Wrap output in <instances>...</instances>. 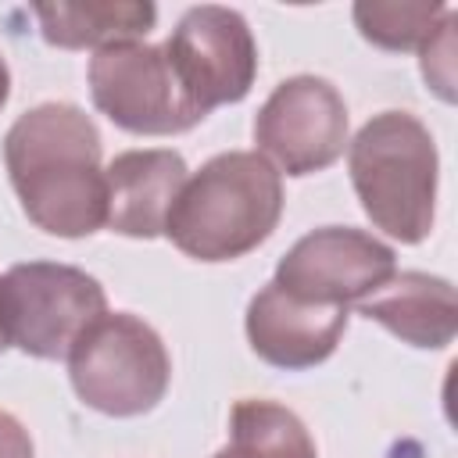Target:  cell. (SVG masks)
<instances>
[{"label": "cell", "mask_w": 458, "mask_h": 458, "mask_svg": "<svg viewBox=\"0 0 458 458\" xmlns=\"http://www.w3.org/2000/svg\"><path fill=\"white\" fill-rule=\"evenodd\" d=\"M4 165L36 229L82 240L104 225L100 132L82 107L50 100L18 114L4 136Z\"/></svg>", "instance_id": "1"}, {"label": "cell", "mask_w": 458, "mask_h": 458, "mask_svg": "<svg viewBox=\"0 0 458 458\" xmlns=\"http://www.w3.org/2000/svg\"><path fill=\"white\" fill-rule=\"evenodd\" d=\"M283 215V175L258 150H225L186 175L165 236L197 261H236L261 247Z\"/></svg>", "instance_id": "2"}, {"label": "cell", "mask_w": 458, "mask_h": 458, "mask_svg": "<svg viewBox=\"0 0 458 458\" xmlns=\"http://www.w3.org/2000/svg\"><path fill=\"white\" fill-rule=\"evenodd\" d=\"M351 186L369 222L401 243H422L437 215V143L408 111L372 114L347 143Z\"/></svg>", "instance_id": "3"}, {"label": "cell", "mask_w": 458, "mask_h": 458, "mask_svg": "<svg viewBox=\"0 0 458 458\" xmlns=\"http://www.w3.org/2000/svg\"><path fill=\"white\" fill-rule=\"evenodd\" d=\"M68 379L86 408L111 419H136L165 401L172 358L143 318L107 311L75 340Z\"/></svg>", "instance_id": "4"}, {"label": "cell", "mask_w": 458, "mask_h": 458, "mask_svg": "<svg viewBox=\"0 0 458 458\" xmlns=\"http://www.w3.org/2000/svg\"><path fill=\"white\" fill-rule=\"evenodd\" d=\"M107 315L104 286L61 261H21L0 276V326L7 347L39 361H61L75 340Z\"/></svg>", "instance_id": "5"}, {"label": "cell", "mask_w": 458, "mask_h": 458, "mask_svg": "<svg viewBox=\"0 0 458 458\" xmlns=\"http://www.w3.org/2000/svg\"><path fill=\"white\" fill-rule=\"evenodd\" d=\"M89 97L107 122L136 136L190 132L208 114L186 97L161 47L122 43L89 57Z\"/></svg>", "instance_id": "6"}, {"label": "cell", "mask_w": 458, "mask_h": 458, "mask_svg": "<svg viewBox=\"0 0 458 458\" xmlns=\"http://www.w3.org/2000/svg\"><path fill=\"white\" fill-rule=\"evenodd\" d=\"M161 50L179 86L204 114L222 104H240L258 75V43L247 18L233 7H190Z\"/></svg>", "instance_id": "7"}, {"label": "cell", "mask_w": 458, "mask_h": 458, "mask_svg": "<svg viewBox=\"0 0 458 458\" xmlns=\"http://www.w3.org/2000/svg\"><path fill=\"white\" fill-rule=\"evenodd\" d=\"M258 154L283 175L329 168L347 147V104L329 79H283L254 114Z\"/></svg>", "instance_id": "8"}, {"label": "cell", "mask_w": 458, "mask_h": 458, "mask_svg": "<svg viewBox=\"0 0 458 458\" xmlns=\"http://www.w3.org/2000/svg\"><path fill=\"white\" fill-rule=\"evenodd\" d=\"M397 272V254L354 225H322L304 233L276 265V286L297 301L347 308L376 293Z\"/></svg>", "instance_id": "9"}, {"label": "cell", "mask_w": 458, "mask_h": 458, "mask_svg": "<svg viewBox=\"0 0 458 458\" xmlns=\"http://www.w3.org/2000/svg\"><path fill=\"white\" fill-rule=\"evenodd\" d=\"M250 351L283 372H304L322 365L340 336L347 333V308H326V304H308L290 293H283L276 283H265L243 318Z\"/></svg>", "instance_id": "10"}, {"label": "cell", "mask_w": 458, "mask_h": 458, "mask_svg": "<svg viewBox=\"0 0 458 458\" xmlns=\"http://www.w3.org/2000/svg\"><path fill=\"white\" fill-rule=\"evenodd\" d=\"M186 175L190 168L179 150L150 147V150L114 154L104 168V186H107L104 225L132 240L161 236Z\"/></svg>", "instance_id": "11"}, {"label": "cell", "mask_w": 458, "mask_h": 458, "mask_svg": "<svg viewBox=\"0 0 458 458\" xmlns=\"http://www.w3.org/2000/svg\"><path fill=\"white\" fill-rule=\"evenodd\" d=\"M358 311L419 351H440L458 333L454 286L429 272H394L376 293L358 301Z\"/></svg>", "instance_id": "12"}, {"label": "cell", "mask_w": 458, "mask_h": 458, "mask_svg": "<svg viewBox=\"0 0 458 458\" xmlns=\"http://www.w3.org/2000/svg\"><path fill=\"white\" fill-rule=\"evenodd\" d=\"M39 36L61 50H107L122 43H140L154 21L157 7L143 0H50L32 4Z\"/></svg>", "instance_id": "13"}, {"label": "cell", "mask_w": 458, "mask_h": 458, "mask_svg": "<svg viewBox=\"0 0 458 458\" xmlns=\"http://www.w3.org/2000/svg\"><path fill=\"white\" fill-rule=\"evenodd\" d=\"M225 451L233 458H318L301 415L265 397H243L233 404Z\"/></svg>", "instance_id": "14"}, {"label": "cell", "mask_w": 458, "mask_h": 458, "mask_svg": "<svg viewBox=\"0 0 458 458\" xmlns=\"http://www.w3.org/2000/svg\"><path fill=\"white\" fill-rule=\"evenodd\" d=\"M451 7L440 0H358L354 25L379 50H422Z\"/></svg>", "instance_id": "15"}, {"label": "cell", "mask_w": 458, "mask_h": 458, "mask_svg": "<svg viewBox=\"0 0 458 458\" xmlns=\"http://www.w3.org/2000/svg\"><path fill=\"white\" fill-rule=\"evenodd\" d=\"M422 75L440 93V100H454V11L444 14L437 32L422 43Z\"/></svg>", "instance_id": "16"}, {"label": "cell", "mask_w": 458, "mask_h": 458, "mask_svg": "<svg viewBox=\"0 0 458 458\" xmlns=\"http://www.w3.org/2000/svg\"><path fill=\"white\" fill-rule=\"evenodd\" d=\"M0 458H36L29 429L11 411H0Z\"/></svg>", "instance_id": "17"}, {"label": "cell", "mask_w": 458, "mask_h": 458, "mask_svg": "<svg viewBox=\"0 0 458 458\" xmlns=\"http://www.w3.org/2000/svg\"><path fill=\"white\" fill-rule=\"evenodd\" d=\"M7 97H11V72H7V61H4V54H0V111H4Z\"/></svg>", "instance_id": "18"}, {"label": "cell", "mask_w": 458, "mask_h": 458, "mask_svg": "<svg viewBox=\"0 0 458 458\" xmlns=\"http://www.w3.org/2000/svg\"><path fill=\"white\" fill-rule=\"evenodd\" d=\"M7 351V336H4V326H0V354Z\"/></svg>", "instance_id": "19"}, {"label": "cell", "mask_w": 458, "mask_h": 458, "mask_svg": "<svg viewBox=\"0 0 458 458\" xmlns=\"http://www.w3.org/2000/svg\"><path fill=\"white\" fill-rule=\"evenodd\" d=\"M211 458H233V454H229V451H225V447H222V451H215V454H211Z\"/></svg>", "instance_id": "20"}]
</instances>
